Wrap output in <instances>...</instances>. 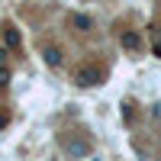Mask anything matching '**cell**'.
<instances>
[{
  "mask_svg": "<svg viewBox=\"0 0 161 161\" xmlns=\"http://www.w3.org/2000/svg\"><path fill=\"white\" fill-rule=\"evenodd\" d=\"M3 39H7V45H10V48H19V42H23L19 32L13 29V26H3Z\"/></svg>",
  "mask_w": 161,
  "mask_h": 161,
  "instance_id": "8992f818",
  "label": "cell"
},
{
  "mask_svg": "<svg viewBox=\"0 0 161 161\" xmlns=\"http://www.w3.org/2000/svg\"><path fill=\"white\" fill-rule=\"evenodd\" d=\"M7 84H10V71L0 68V87H7Z\"/></svg>",
  "mask_w": 161,
  "mask_h": 161,
  "instance_id": "52a82bcc",
  "label": "cell"
},
{
  "mask_svg": "<svg viewBox=\"0 0 161 161\" xmlns=\"http://www.w3.org/2000/svg\"><path fill=\"white\" fill-rule=\"evenodd\" d=\"M71 80L77 87H93V84H100V71L93 68V64H80V68H74Z\"/></svg>",
  "mask_w": 161,
  "mask_h": 161,
  "instance_id": "6da1fadb",
  "label": "cell"
},
{
  "mask_svg": "<svg viewBox=\"0 0 161 161\" xmlns=\"http://www.w3.org/2000/svg\"><path fill=\"white\" fill-rule=\"evenodd\" d=\"M119 45H123L126 52H139L142 48V36L136 29H123V32H119Z\"/></svg>",
  "mask_w": 161,
  "mask_h": 161,
  "instance_id": "3957f363",
  "label": "cell"
},
{
  "mask_svg": "<svg viewBox=\"0 0 161 161\" xmlns=\"http://www.w3.org/2000/svg\"><path fill=\"white\" fill-rule=\"evenodd\" d=\"M71 26H74L77 32H90V29H93V19L84 16V13H71Z\"/></svg>",
  "mask_w": 161,
  "mask_h": 161,
  "instance_id": "277c9868",
  "label": "cell"
},
{
  "mask_svg": "<svg viewBox=\"0 0 161 161\" xmlns=\"http://www.w3.org/2000/svg\"><path fill=\"white\" fill-rule=\"evenodd\" d=\"M7 61V48H0V64H3Z\"/></svg>",
  "mask_w": 161,
  "mask_h": 161,
  "instance_id": "30bf717a",
  "label": "cell"
},
{
  "mask_svg": "<svg viewBox=\"0 0 161 161\" xmlns=\"http://www.w3.org/2000/svg\"><path fill=\"white\" fill-rule=\"evenodd\" d=\"M152 52H155V55L161 58V42H155V45H152Z\"/></svg>",
  "mask_w": 161,
  "mask_h": 161,
  "instance_id": "ba28073f",
  "label": "cell"
},
{
  "mask_svg": "<svg viewBox=\"0 0 161 161\" xmlns=\"http://www.w3.org/2000/svg\"><path fill=\"white\" fill-rule=\"evenodd\" d=\"M61 148H64V155H71V158H90L93 155L90 142H84V139H68Z\"/></svg>",
  "mask_w": 161,
  "mask_h": 161,
  "instance_id": "7a4b0ae2",
  "label": "cell"
},
{
  "mask_svg": "<svg viewBox=\"0 0 161 161\" xmlns=\"http://www.w3.org/2000/svg\"><path fill=\"white\" fill-rule=\"evenodd\" d=\"M42 61L48 64V68H58V64H61V48H55V45L42 48Z\"/></svg>",
  "mask_w": 161,
  "mask_h": 161,
  "instance_id": "5b68a950",
  "label": "cell"
},
{
  "mask_svg": "<svg viewBox=\"0 0 161 161\" xmlns=\"http://www.w3.org/2000/svg\"><path fill=\"white\" fill-rule=\"evenodd\" d=\"M7 123H10V119H7V116H3V113H0V129H3V126H7Z\"/></svg>",
  "mask_w": 161,
  "mask_h": 161,
  "instance_id": "9c48e42d",
  "label": "cell"
}]
</instances>
